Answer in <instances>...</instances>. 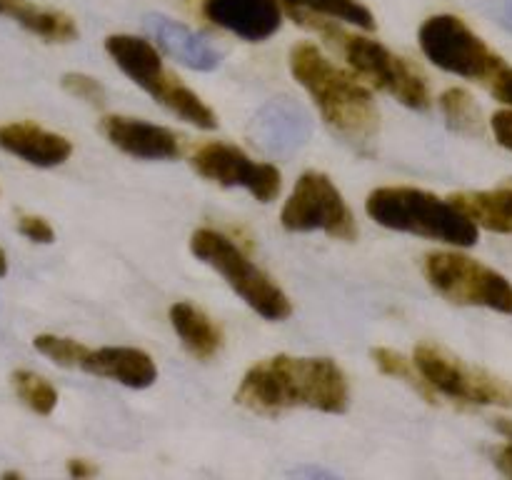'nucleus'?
I'll list each match as a JSON object with an SVG mask.
<instances>
[{
	"mask_svg": "<svg viewBox=\"0 0 512 480\" xmlns=\"http://www.w3.org/2000/svg\"><path fill=\"white\" fill-rule=\"evenodd\" d=\"M370 358H373V363L378 365L380 373L408 383L410 388H413L415 393L423 395L428 403H438V395H435V390L425 383L423 375L418 373V368H415L413 360L405 358L403 353H398V350H390V348H373L370 350Z\"/></svg>",
	"mask_w": 512,
	"mask_h": 480,
	"instance_id": "nucleus-23",
	"label": "nucleus"
},
{
	"mask_svg": "<svg viewBox=\"0 0 512 480\" xmlns=\"http://www.w3.org/2000/svg\"><path fill=\"white\" fill-rule=\"evenodd\" d=\"M143 23L145 28H148L150 38H153L165 53L173 55L178 63L188 65V68L210 73V70L218 68L220 60H223L220 50L213 48L203 35L190 30L188 25L178 23V20L168 18V15L148 13Z\"/></svg>",
	"mask_w": 512,
	"mask_h": 480,
	"instance_id": "nucleus-15",
	"label": "nucleus"
},
{
	"mask_svg": "<svg viewBox=\"0 0 512 480\" xmlns=\"http://www.w3.org/2000/svg\"><path fill=\"white\" fill-rule=\"evenodd\" d=\"M450 200H453L478 228L493 230V233H512V180L495 190L458 193Z\"/></svg>",
	"mask_w": 512,
	"mask_h": 480,
	"instance_id": "nucleus-20",
	"label": "nucleus"
},
{
	"mask_svg": "<svg viewBox=\"0 0 512 480\" xmlns=\"http://www.w3.org/2000/svg\"><path fill=\"white\" fill-rule=\"evenodd\" d=\"M290 73L308 90L325 123L353 143H368L378 133V108L368 88L325 58L315 43L290 50Z\"/></svg>",
	"mask_w": 512,
	"mask_h": 480,
	"instance_id": "nucleus-2",
	"label": "nucleus"
},
{
	"mask_svg": "<svg viewBox=\"0 0 512 480\" xmlns=\"http://www.w3.org/2000/svg\"><path fill=\"white\" fill-rule=\"evenodd\" d=\"M0 148L18 155L20 160L38 168H55L63 165L73 153L68 138L35 123H5L0 125Z\"/></svg>",
	"mask_w": 512,
	"mask_h": 480,
	"instance_id": "nucleus-17",
	"label": "nucleus"
},
{
	"mask_svg": "<svg viewBox=\"0 0 512 480\" xmlns=\"http://www.w3.org/2000/svg\"><path fill=\"white\" fill-rule=\"evenodd\" d=\"M235 403L265 418H278L293 408L345 413L350 388L335 360L273 355L248 368L235 390Z\"/></svg>",
	"mask_w": 512,
	"mask_h": 480,
	"instance_id": "nucleus-1",
	"label": "nucleus"
},
{
	"mask_svg": "<svg viewBox=\"0 0 512 480\" xmlns=\"http://www.w3.org/2000/svg\"><path fill=\"white\" fill-rule=\"evenodd\" d=\"M285 10H288L290 18H293L298 25L315 30V33H320L323 38H328L330 43L343 53V58L348 60V65L360 75V78H365L368 83H373L375 88L390 93L395 100L408 105V108L413 110L430 108V90L423 75H420L408 60H403L400 55H395L393 50L385 48L380 40L365 38V35L345 33L343 28L335 25L333 18H323V15L308 13V10H300V8H285Z\"/></svg>",
	"mask_w": 512,
	"mask_h": 480,
	"instance_id": "nucleus-4",
	"label": "nucleus"
},
{
	"mask_svg": "<svg viewBox=\"0 0 512 480\" xmlns=\"http://www.w3.org/2000/svg\"><path fill=\"white\" fill-rule=\"evenodd\" d=\"M440 110L455 133L480 135L483 133V113L473 95L463 88H448L440 95Z\"/></svg>",
	"mask_w": 512,
	"mask_h": 480,
	"instance_id": "nucleus-21",
	"label": "nucleus"
},
{
	"mask_svg": "<svg viewBox=\"0 0 512 480\" xmlns=\"http://www.w3.org/2000/svg\"><path fill=\"white\" fill-rule=\"evenodd\" d=\"M280 223L290 233H320L335 240L358 238V223L353 210L345 203L343 193L333 180L318 170H308L298 178L293 193L285 200Z\"/></svg>",
	"mask_w": 512,
	"mask_h": 480,
	"instance_id": "nucleus-10",
	"label": "nucleus"
},
{
	"mask_svg": "<svg viewBox=\"0 0 512 480\" xmlns=\"http://www.w3.org/2000/svg\"><path fill=\"white\" fill-rule=\"evenodd\" d=\"M100 133L110 145L140 160H175L183 155V143L173 130L128 115H105Z\"/></svg>",
	"mask_w": 512,
	"mask_h": 480,
	"instance_id": "nucleus-14",
	"label": "nucleus"
},
{
	"mask_svg": "<svg viewBox=\"0 0 512 480\" xmlns=\"http://www.w3.org/2000/svg\"><path fill=\"white\" fill-rule=\"evenodd\" d=\"M10 380H13V388L15 393H18V398L23 400L33 413H53L55 405H58V390H55L48 380L30 373V370H15V373L10 375Z\"/></svg>",
	"mask_w": 512,
	"mask_h": 480,
	"instance_id": "nucleus-24",
	"label": "nucleus"
},
{
	"mask_svg": "<svg viewBox=\"0 0 512 480\" xmlns=\"http://www.w3.org/2000/svg\"><path fill=\"white\" fill-rule=\"evenodd\" d=\"M490 128H493L495 140L512 153V110H498L490 120Z\"/></svg>",
	"mask_w": 512,
	"mask_h": 480,
	"instance_id": "nucleus-29",
	"label": "nucleus"
},
{
	"mask_svg": "<svg viewBox=\"0 0 512 480\" xmlns=\"http://www.w3.org/2000/svg\"><path fill=\"white\" fill-rule=\"evenodd\" d=\"M365 213L388 230L420 235L455 248H470L480 238L478 225L453 200L408 185L373 190L365 200Z\"/></svg>",
	"mask_w": 512,
	"mask_h": 480,
	"instance_id": "nucleus-3",
	"label": "nucleus"
},
{
	"mask_svg": "<svg viewBox=\"0 0 512 480\" xmlns=\"http://www.w3.org/2000/svg\"><path fill=\"white\" fill-rule=\"evenodd\" d=\"M193 170L210 183L223 188H245L260 203H270L280 195L283 178L280 170L270 163H255L238 145L205 143L193 153Z\"/></svg>",
	"mask_w": 512,
	"mask_h": 480,
	"instance_id": "nucleus-11",
	"label": "nucleus"
},
{
	"mask_svg": "<svg viewBox=\"0 0 512 480\" xmlns=\"http://www.w3.org/2000/svg\"><path fill=\"white\" fill-rule=\"evenodd\" d=\"M63 88L65 93H70L73 98L78 100H85V103L90 105H105V88L100 85V80L90 78V75L85 73H65L63 75Z\"/></svg>",
	"mask_w": 512,
	"mask_h": 480,
	"instance_id": "nucleus-26",
	"label": "nucleus"
},
{
	"mask_svg": "<svg viewBox=\"0 0 512 480\" xmlns=\"http://www.w3.org/2000/svg\"><path fill=\"white\" fill-rule=\"evenodd\" d=\"M490 90H493L495 100H500V103L505 105H512V68H500L498 73L490 78Z\"/></svg>",
	"mask_w": 512,
	"mask_h": 480,
	"instance_id": "nucleus-31",
	"label": "nucleus"
},
{
	"mask_svg": "<svg viewBox=\"0 0 512 480\" xmlns=\"http://www.w3.org/2000/svg\"><path fill=\"white\" fill-rule=\"evenodd\" d=\"M413 363L425 383L435 390V395H445L460 403L498 405V408L512 410V383L488 370L468 365L440 345H418Z\"/></svg>",
	"mask_w": 512,
	"mask_h": 480,
	"instance_id": "nucleus-9",
	"label": "nucleus"
},
{
	"mask_svg": "<svg viewBox=\"0 0 512 480\" xmlns=\"http://www.w3.org/2000/svg\"><path fill=\"white\" fill-rule=\"evenodd\" d=\"M170 323L193 358L210 360L223 348V330L188 300L170 305Z\"/></svg>",
	"mask_w": 512,
	"mask_h": 480,
	"instance_id": "nucleus-18",
	"label": "nucleus"
},
{
	"mask_svg": "<svg viewBox=\"0 0 512 480\" xmlns=\"http://www.w3.org/2000/svg\"><path fill=\"white\" fill-rule=\"evenodd\" d=\"M190 253L220 273L225 283L265 320H285L293 313L288 295L265 270H260L228 235L198 228L190 235Z\"/></svg>",
	"mask_w": 512,
	"mask_h": 480,
	"instance_id": "nucleus-6",
	"label": "nucleus"
},
{
	"mask_svg": "<svg viewBox=\"0 0 512 480\" xmlns=\"http://www.w3.org/2000/svg\"><path fill=\"white\" fill-rule=\"evenodd\" d=\"M33 345L40 355L50 358L55 365H60V368H78L85 350H88V345H83L80 340L63 338V335L53 333L35 335Z\"/></svg>",
	"mask_w": 512,
	"mask_h": 480,
	"instance_id": "nucleus-25",
	"label": "nucleus"
},
{
	"mask_svg": "<svg viewBox=\"0 0 512 480\" xmlns=\"http://www.w3.org/2000/svg\"><path fill=\"white\" fill-rule=\"evenodd\" d=\"M105 53L113 58V63L133 80L135 85L145 90L153 100L178 115L185 123L195 125L200 130L218 128V118L213 110L198 98V93L180 83L175 75L165 70L160 53L150 40L138 35H108L105 38Z\"/></svg>",
	"mask_w": 512,
	"mask_h": 480,
	"instance_id": "nucleus-5",
	"label": "nucleus"
},
{
	"mask_svg": "<svg viewBox=\"0 0 512 480\" xmlns=\"http://www.w3.org/2000/svg\"><path fill=\"white\" fill-rule=\"evenodd\" d=\"M313 135V118L293 98H275L255 113L250 138L270 155H293Z\"/></svg>",
	"mask_w": 512,
	"mask_h": 480,
	"instance_id": "nucleus-12",
	"label": "nucleus"
},
{
	"mask_svg": "<svg viewBox=\"0 0 512 480\" xmlns=\"http://www.w3.org/2000/svg\"><path fill=\"white\" fill-rule=\"evenodd\" d=\"M423 273L428 283L450 303L475 305V308H490L512 315V283L503 273L488 268L480 260L463 253L438 250V253L425 255Z\"/></svg>",
	"mask_w": 512,
	"mask_h": 480,
	"instance_id": "nucleus-7",
	"label": "nucleus"
},
{
	"mask_svg": "<svg viewBox=\"0 0 512 480\" xmlns=\"http://www.w3.org/2000/svg\"><path fill=\"white\" fill-rule=\"evenodd\" d=\"M495 428H498V433L503 435L508 443L498 445V448L493 450V463H495V468L500 470V473L512 478V420L495 418Z\"/></svg>",
	"mask_w": 512,
	"mask_h": 480,
	"instance_id": "nucleus-28",
	"label": "nucleus"
},
{
	"mask_svg": "<svg viewBox=\"0 0 512 480\" xmlns=\"http://www.w3.org/2000/svg\"><path fill=\"white\" fill-rule=\"evenodd\" d=\"M418 40L430 63L460 78L490 80L503 68V58L458 15L428 18L420 25Z\"/></svg>",
	"mask_w": 512,
	"mask_h": 480,
	"instance_id": "nucleus-8",
	"label": "nucleus"
},
{
	"mask_svg": "<svg viewBox=\"0 0 512 480\" xmlns=\"http://www.w3.org/2000/svg\"><path fill=\"white\" fill-rule=\"evenodd\" d=\"M5 273H8V258H5V250L0 248V278H3Z\"/></svg>",
	"mask_w": 512,
	"mask_h": 480,
	"instance_id": "nucleus-33",
	"label": "nucleus"
},
{
	"mask_svg": "<svg viewBox=\"0 0 512 480\" xmlns=\"http://www.w3.org/2000/svg\"><path fill=\"white\" fill-rule=\"evenodd\" d=\"M285 8H300L308 10V13L323 15V18L333 20H345V23H353L363 30L375 28V18L365 5H360L358 0H280Z\"/></svg>",
	"mask_w": 512,
	"mask_h": 480,
	"instance_id": "nucleus-22",
	"label": "nucleus"
},
{
	"mask_svg": "<svg viewBox=\"0 0 512 480\" xmlns=\"http://www.w3.org/2000/svg\"><path fill=\"white\" fill-rule=\"evenodd\" d=\"M0 15L15 20L20 28L48 40V43H68V40L78 38V28H75V20L70 15L60 13V10L40 8L30 0H0Z\"/></svg>",
	"mask_w": 512,
	"mask_h": 480,
	"instance_id": "nucleus-19",
	"label": "nucleus"
},
{
	"mask_svg": "<svg viewBox=\"0 0 512 480\" xmlns=\"http://www.w3.org/2000/svg\"><path fill=\"white\" fill-rule=\"evenodd\" d=\"M483 10L508 33H512V0H483Z\"/></svg>",
	"mask_w": 512,
	"mask_h": 480,
	"instance_id": "nucleus-30",
	"label": "nucleus"
},
{
	"mask_svg": "<svg viewBox=\"0 0 512 480\" xmlns=\"http://www.w3.org/2000/svg\"><path fill=\"white\" fill-rule=\"evenodd\" d=\"M68 473L73 475L75 480H83V478H93L95 473H98V468H95L90 460L85 458H70L68 460Z\"/></svg>",
	"mask_w": 512,
	"mask_h": 480,
	"instance_id": "nucleus-32",
	"label": "nucleus"
},
{
	"mask_svg": "<svg viewBox=\"0 0 512 480\" xmlns=\"http://www.w3.org/2000/svg\"><path fill=\"white\" fill-rule=\"evenodd\" d=\"M295 473H308V475H330V473H323V470H295Z\"/></svg>",
	"mask_w": 512,
	"mask_h": 480,
	"instance_id": "nucleus-34",
	"label": "nucleus"
},
{
	"mask_svg": "<svg viewBox=\"0 0 512 480\" xmlns=\"http://www.w3.org/2000/svg\"><path fill=\"white\" fill-rule=\"evenodd\" d=\"M203 15L248 43H263L283 25L280 0H203Z\"/></svg>",
	"mask_w": 512,
	"mask_h": 480,
	"instance_id": "nucleus-13",
	"label": "nucleus"
},
{
	"mask_svg": "<svg viewBox=\"0 0 512 480\" xmlns=\"http://www.w3.org/2000/svg\"><path fill=\"white\" fill-rule=\"evenodd\" d=\"M78 368L135 390L150 388L158 380L155 360L145 350L125 348V345H108V348L98 350L88 348Z\"/></svg>",
	"mask_w": 512,
	"mask_h": 480,
	"instance_id": "nucleus-16",
	"label": "nucleus"
},
{
	"mask_svg": "<svg viewBox=\"0 0 512 480\" xmlns=\"http://www.w3.org/2000/svg\"><path fill=\"white\" fill-rule=\"evenodd\" d=\"M18 230L20 235H25V238L33 240V243L48 245L55 240V230L50 228L48 220L40 218V215H20Z\"/></svg>",
	"mask_w": 512,
	"mask_h": 480,
	"instance_id": "nucleus-27",
	"label": "nucleus"
}]
</instances>
